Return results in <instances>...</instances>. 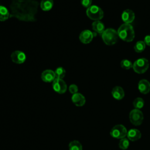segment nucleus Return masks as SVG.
Here are the masks:
<instances>
[{
    "label": "nucleus",
    "instance_id": "1",
    "mask_svg": "<svg viewBox=\"0 0 150 150\" xmlns=\"http://www.w3.org/2000/svg\"><path fill=\"white\" fill-rule=\"evenodd\" d=\"M38 3L35 0H12L10 17L26 22H33L37 13Z\"/></svg>",
    "mask_w": 150,
    "mask_h": 150
},
{
    "label": "nucleus",
    "instance_id": "2",
    "mask_svg": "<svg viewBox=\"0 0 150 150\" xmlns=\"http://www.w3.org/2000/svg\"><path fill=\"white\" fill-rule=\"evenodd\" d=\"M118 37L122 40L130 42H132L135 38V32L132 26L129 23L122 24L117 30Z\"/></svg>",
    "mask_w": 150,
    "mask_h": 150
},
{
    "label": "nucleus",
    "instance_id": "3",
    "mask_svg": "<svg viewBox=\"0 0 150 150\" xmlns=\"http://www.w3.org/2000/svg\"><path fill=\"white\" fill-rule=\"evenodd\" d=\"M101 38L104 43L108 46L115 45L118 39L117 31L112 28H108L101 33Z\"/></svg>",
    "mask_w": 150,
    "mask_h": 150
},
{
    "label": "nucleus",
    "instance_id": "4",
    "mask_svg": "<svg viewBox=\"0 0 150 150\" xmlns=\"http://www.w3.org/2000/svg\"><path fill=\"white\" fill-rule=\"evenodd\" d=\"M87 16L93 21H100L104 16V12L97 5H91L86 10Z\"/></svg>",
    "mask_w": 150,
    "mask_h": 150
},
{
    "label": "nucleus",
    "instance_id": "5",
    "mask_svg": "<svg viewBox=\"0 0 150 150\" xmlns=\"http://www.w3.org/2000/svg\"><path fill=\"white\" fill-rule=\"evenodd\" d=\"M149 63L148 60L144 57L139 58L135 60L132 65L134 71L138 74H143L149 68Z\"/></svg>",
    "mask_w": 150,
    "mask_h": 150
},
{
    "label": "nucleus",
    "instance_id": "6",
    "mask_svg": "<svg viewBox=\"0 0 150 150\" xmlns=\"http://www.w3.org/2000/svg\"><path fill=\"white\" fill-rule=\"evenodd\" d=\"M128 131L127 128L121 124H118L114 126L111 131L110 135L112 137L116 139H122L127 137Z\"/></svg>",
    "mask_w": 150,
    "mask_h": 150
},
{
    "label": "nucleus",
    "instance_id": "7",
    "mask_svg": "<svg viewBox=\"0 0 150 150\" xmlns=\"http://www.w3.org/2000/svg\"><path fill=\"white\" fill-rule=\"evenodd\" d=\"M130 122L134 125H141L144 120V115L140 110L134 108L132 110L129 114Z\"/></svg>",
    "mask_w": 150,
    "mask_h": 150
},
{
    "label": "nucleus",
    "instance_id": "8",
    "mask_svg": "<svg viewBox=\"0 0 150 150\" xmlns=\"http://www.w3.org/2000/svg\"><path fill=\"white\" fill-rule=\"evenodd\" d=\"M53 90L59 94L64 93L67 90V85L63 79L56 78L52 83Z\"/></svg>",
    "mask_w": 150,
    "mask_h": 150
},
{
    "label": "nucleus",
    "instance_id": "9",
    "mask_svg": "<svg viewBox=\"0 0 150 150\" xmlns=\"http://www.w3.org/2000/svg\"><path fill=\"white\" fill-rule=\"evenodd\" d=\"M12 61L16 64H22L26 60V54L22 51L16 50L12 53L11 55Z\"/></svg>",
    "mask_w": 150,
    "mask_h": 150
},
{
    "label": "nucleus",
    "instance_id": "10",
    "mask_svg": "<svg viewBox=\"0 0 150 150\" xmlns=\"http://www.w3.org/2000/svg\"><path fill=\"white\" fill-rule=\"evenodd\" d=\"M93 37H94L93 33L90 30L86 29V30H83L80 33L79 35V39L80 42H82L83 43L87 44L90 43L92 41Z\"/></svg>",
    "mask_w": 150,
    "mask_h": 150
},
{
    "label": "nucleus",
    "instance_id": "11",
    "mask_svg": "<svg viewBox=\"0 0 150 150\" xmlns=\"http://www.w3.org/2000/svg\"><path fill=\"white\" fill-rule=\"evenodd\" d=\"M121 19L124 23L130 24L135 19V13L131 9H125L121 14Z\"/></svg>",
    "mask_w": 150,
    "mask_h": 150
},
{
    "label": "nucleus",
    "instance_id": "12",
    "mask_svg": "<svg viewBox=\"0 0 150 150\" xmlns=\"http://www.w3.org/2000/svg\"><path fill=\"white\" fill-rule=\"evenodd\" d=\"M56 78L54 71L49 69L45 70L41 74L42 80L46 83L53 82Z\"/></svg>",
    "mask_w": 150,
    "mask_h": 150
},
{
    "label": "nucleus",
    "instance_id": "13",
    "mask_svg": "<svg viewBox=\"0 0 150 150\" xmlns=\"http://www.w3.org/2000/svg\"><path fill=\"white\" fill-rule=\"evenodd\" d=\"M138 88L142 94H148L150 91V83L146 79H142L138 83Z\"/></svg>",
    "mask_w": 150,
    "mask_h": 150
},
{
    "label": "nucleus",
    "instance_id": "14",
    "mask_svg": "<svg viewBox=\"0 0 150 150\" xmlns=\"http://www.w3.org/2000/svg\"><path fill=\"white\" fill-rule=\"evenodd\" d=\"M71 101L76 106L81 107L86 103V98L84 96L79 93L73 94L71 97Z\"/></svg>",
    "mask_w": 150,
    "mask_h": 150
},
{
    "label": "nucleus",
    "instance_id": "15",
    "mask_svg": "<svg viewBox=\"0 0 150 150\" xmlns=\"http://www.w3.org/2000/svg\"><path fill=\"white\" fill-rule=\"evenodd\" d=\"M127 137L129 141H136L141 138V132L138 129L132 128L128 131Z\"/></svg>",
    "mask_w": 150,
    "mask_h": 150
},
{
    "label": "nucleus",
    "instance_id": "16",
    "mask_svg": "<svg viewBox=\"0 0 150 150\" xmlns=\"http://www.w3.org/2000/svg\"><path fill=\"white\" fill-rule=\"evenodd\" d=\"M111 94L113 98L117 100H122L124 96V91L123 88L120 86H115L114 87L111 91Z\"/></svg>",
    "mask_w": 150,
    "mask_h": 150
},
{
    "label": "nucleus",
    "instance_id": "17",
    "mask_svg": "<svg viewBox=\"0 0 150 150\" xmlns=\"http://www.w3.org/2000/svg\"><path fill=\"white\" fill-rule=\"evenodd\" d=\"M92 29L95 32L101 34L105 30V26L100 21H96L92 23Z\"/></svg>",
    "mask_w": 150,
    "mask_h": 150
},
{
    "label": "nucleus",
    "instance_id": "18",
    "mask_svg": "<svg viewBox=\"0 0 150 150\" xmlns=\"http://www.w3.org/2000/svg\"><path fill=\"white\" fill-rule=\"evenodd\" d=\"M53 6V0H42L40 4L41 9L44 11H50Z\"/></svg>",
    "mask_w": 150,
    "mask_h": 150
},
{
    "label": "nucleus",
    "instance_id": "19",
    "mask_svg": "<svg viewBox=\"0 0 150 150\" xmlns=\"http://www.w3.org/2000/svg\"><path fill=\"white\" fill-rule=\"evenodd\" d=\"M10 16L8 9L2 5H0V21H5Z\"/></svg>",
    "mask_w": 150,
    "mask_h": 150
},
{
    "label": "nucleus",
    "instance_id": "20",
    "mask_svg": "<svg viewBox=\"0 0 150 150\" xmlns=\"http://www.w3.org/2000/svg\"><path fill=\"white\" fill-rule=\"evenodd\" d=\"M145 47H146V45L145 42L142 40H139L135 43V45H134V49L136 52L141 53L145 50Z\"/></svg>",
    "mask_w": 150,
    "mask_h": 150
},
{
    "label": "nucleus",
    "instance_id": "21",
    "mask_svg": "<svg viewBox=\"0 0 150 150\" xmlns=\"http://www.w3.org/2000/svg\"><path fill=\"white\" fill-rule=\"evenodd\" d=\"M69 150H82V145L80 142L77 140L72 141L69 145Z\"/></svg>",
    "mask_w": 150,
    "mask_h": 150
},
{
    "label": "nucleus",
    "instance_id": "22",
    "mask_svg": "<svg viewBox=\"0 0 150 150\" xmlns=\"http://www.w3.org/2000/svg\"><path fill=\"white\" fill-rule=\"evenodd\" d=\"M118 145H119V147L120 149H121L122 150H125V149H128V148L129 145V140L126 137L120 139L119 143H118Z\"/></svg>",
    "mask_w": 150,
    "mask_h": 150
},
{
    "label": "nucleus",
    "instance_id": "23",
    "mask_svg": "<svg viewBox=\"0 0 150 150\" xmlns=\"http://www.w3.org/2000/svg\"><path fill=\"white\" fill-rule=\"evenodd\" d=\"M133 105L135 108L140 110L144 106V101L141 97H137L133 101Z\"/></svg>",
    "mask_w": 150,
    "mask_h": 150
},
{
    "label": "nucleus",
    "instance_id": "24",
    "mask_svg": "<svg viewBox=\"0 0 150 150\" xmlns=\"http://www.w3.org/2000/svg\"><path fill=\"white\" fill-rule=\"evenodd\" d=\"M54 73H55V75H56V78L62 79L65 76L66 70L63 67H59L55 70Z\"/></svg>",
    "mask_w": 150,
    "mask_h": 150
},
{
    "label": "nucleus",
    "instance_id": "25",
    "mask_svg": "<svg viewBox=\"0 0 150 150\" xmlns=\"http://www.w3.org/2000/svg\"><path fill=\"white\" fill-rule=\"evenodd\" d=\"M120 65L122 69L125 70H129L131 68H132L133 63H132V62L128 59H123L121 61Z\"/></svg>",
    "mask_w": 150,
    "mask_h": 150
},
{
    "label": "nucleus",
    "instance_id": "26",
    "mask_svg": "<svg viewBox=\"0 0 150 150\" xmlns=\"http://www.w3.org/2000/svg\"><path fill=\"white\" fill-rule=\"evenodd\" d=\"M92 0H81V5L86 8H88L90 6H91Z\"/></svg>",
    "mask_w": 150,
    "mask_h": 150
},
{
    "label": "nucleus",
    "instance_id": "27",
    "mask_svg": "<svg viewBox=\"0 0 150 150\" xmlns=\"http://www.w3.org/2000/svg\"><path fill=\"white\" fill-rule=\"evenodd\" d=\"M69 91L71 94H75L78 91V87L76 84H71L69 87Z\"/></svg>",
    "mask_w": 150,
    "mask_h": 150
},
{
    "label": "nucleus",
    "instance_id": "28",
    "mask_svg": "<svg viewBox=\"0 0 150 150\" xmlns=\"http://www.w3.org/2000/svg\"><path fill=\"white\" fill-rule=\"evenodd\" d=\"M144 42H145L146 45L150 46V35H148L144 38Z\"/></svg>",
    "mask_w": 150,
    "mask_h": 150
}]
</instances>
